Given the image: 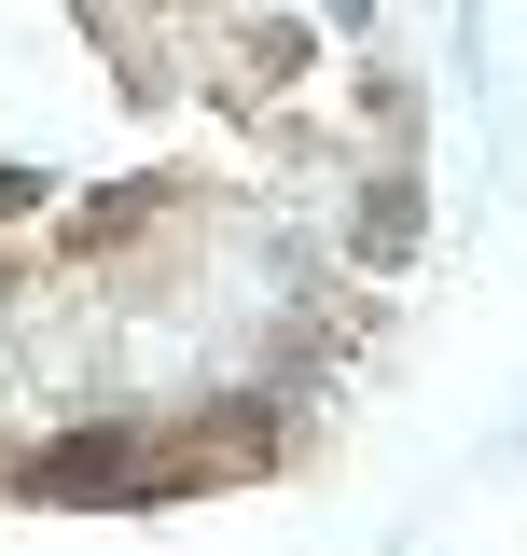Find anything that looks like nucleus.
Wrapping results in <instances>:
<instances>
[{
	"label": "nucleus",
	"instance_id": "nucleus-1",
	"mask_svg": "<svg viewBox=\"0 0 527 556\" xmlns=\"http://www.w3.org/2000/svg\"><path fill=\"white\" fill-rule=\"evenodd\" d=\"M416 251H430V167H402V153L347 167V208H333V278H402Z\"/></svg>",
	"mask_w": 527,
	"mask_h": 556
},
{
	"label": "nucleus",
	"instance_id": "nucleus-2",
	"mask_svg": "<svg viewBox=\"0 0 527 556\" xmlns=\"http://www.w3.org/2000/svg\"><path fill=\"white\" fill-rule=\"evenodd\" d=\"M333 112H347V139H361V153H402V167H430V84H416V56L361 42V56L333 70Z\"/></svg>",
	"mask_w": 527,
	"mask_h": 556
}]
</instances>
